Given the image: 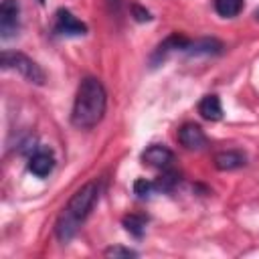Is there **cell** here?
<instances>
[{
	"label": "cell",
	"instance_id": "obj_1",
	"mask_svg": "<svg viewBox=\"0 0 259 259\" xmlns=\"http://www.w3.org/2000/svg\"><path fill=\"white\" fill-rule=\"evenodd\" d=\"M105 107H107V93L103 83L95 77H85L75 95L71 123L79 130H91L103 119Z\"/></svg>",
	"mask_w": 259,
	"mask_h": 259
},
{
	"label": "cell",
	"instance_id": "obj_2",
	"mask_svg": "<svg viewBox=\"0 0 259 259\" xmlns=\"http://www.w3.org/2000/svg\"><path fill=\"white\" fill-rule=\"evenodd\" d=\"M97 198H99V184L95 180L83 184L71 196V200L67 202V206L63 208V212L59 214V219L55 223V235L61 243H67L73 239V235L79 231L81 223L89 217Z\"/></svg>",
	"mask_w": 259,
	"mask_h": 259
},
{
	"label": "cell",
	"instance_id": "obj_3",
	"mask_svg": "<svg viewBox=\"0 0 259 259\" xmlns=\"http://www.w3.org/2000/svg\"><path fill=\"white\" fill-rule=\"evenodd\" d=\"M2 67L4 69H14L18 71L26 81L42 85L45 83V71L26 55L22 53H14V51H4L2 53Z\"/></svg>",
	"mask_w": 259,
	"mask_h": 259
},
{
	"label": "cell",
	"instance_id": "obj_4",
	"mask_svg": "<svg viewBox=\"0 0 259 259\" xmlns=\"http://www.w3.org/2000/svg\"><path fill=\"white\" fill-rule=\"evenodd\" d=\"M20 28V4L16 0H2L0 4V36L10 38Z\"/></svg>",
	"mask_w": 259,
	"mask_h": 259
},
{
	"label": "cell",
	"instance_id": "obj_5",
	"mask_svg": "<svg viewBox=\"0 0 259 259\" xmlns=\"http://www.w3.org/2000/svg\"><path fill=\"white\" fill-rule=\"evenodd\" d=\"M55 32L63 36H81L87 32V26L81 20H77L69 10L59 8L55 14Z\"/></svg>",
	"mask_w": 259,
	"mask_h": 259
},
{
	"label": "cell",
	"instance_id": "obj_6",
	"mask_svg": "<svg viewBox=\"0 0 259 259\" xmlns=\"http://www.w3.org/2000/svg\"><path fill=\"white\" fill-rule=\"evenodd\" d=\"M188 47V38H184L182 34H170L164 42H160L158 47H156V51L152 53V59H150V63H152V67H156V65H160L172 51H184Z\"/></svg>",
	"mask_w": 259,
	"mask_h": 259
},
{
	"label": "cell",
	"instance_id": "obj_7",
	"mask_svg": "<svg viewBox=\"0 0 259 259\" xmlns=\"http://www.w3.org/2000/svg\"><path fill=\"white\" fill-rule=\"evenodd\" d=\"M178 142L186 150H200V148L206 146V136L200 130V125H196V123H184L178 130Z\"/></svg>",
	"mask_w": 259,
	"mask_h": 259
},
{
	"label": "cell",
	"instance_id": "obj_8",
	"mask_svg": "<svg viewBox=\"0 0 259 259\" xmlns=\"http://www.w3.org/2000/svg\"><path fill=\"white\" fill-rule=\"evenodd\" d=\"M53 168H55V156H53L49 150H38V152H34V154L30 156V160H28V170H30L34 176H38V178L49 176V174L53 172Z\"/></svg>",
	"mask_w": 259,
	"mask_h": 259
},
{
	"label": "cell",
	"instance_id": "obj_9",
	"mask_svg": "<svg viewBox=\"0 0 259 259\" xmlns=\"http://www.w3.org/2000/svg\"><path fill=\"white\" fill-rule=\"evenodd\" d=\"M172 158H174V154H172L166 146H158V144L150 146V148L144 150V154H142L144 164L154 166V168H168L170 162H172Z\"/></svg>",
	"mask_w": 259,
	"mask_h": 259
},
{
	"label": "cell",
	"instance_id": "obj_10",
	"mask_svg": "<svg viewBox=\"0 0 259 259\" xmlns=\"http://www.w3.org/2000/svg\"><path fill=\"white\" fill-rule=\"evenodd\" d=\"M198 113L208 119V121H219L223 117V107H221V99L217 95H204L198 103Z\"/></svg>",
	"mask_w": 259,
	"mask_h": 259
},
{
	"label": "cell",
	"instance_id": "obj_11",
	"mask_svg": "<svg viewBox=\"0 0 259 259\" xmlns=\"http://www.w3.org/2000/svg\"><path fill=\"white\" fill-rule=\"evenodd\" d=\"M214 166L219 170H235V168H241V166H245V154H241L237 150L219 152L214 156Z\"/></svg>",
	"mask_w": 259,
	"mask_h": 259
},
{
	"label": "cell",
	"instance_id": "obj_12",
	"mask_svg": "<svg viewBox=\"0 0 259 259\" xmlns=\"http://www.w3.org/2000/svg\"><path fill=\"white\" fill-rule=\"evenodd\" d=\"M223 45L214 38H202V40H196V42H188V47L184 49L186 55H217L221 53Z\"/></svg>",
	"mask_w": 259,
	"mask_h": 259
},
{
	"label": "cell",
	"instance_id": "obj_13",
	"mask_svg": "<svg viewBox=\"0 0 259 259\" xmlns=\"http://www.w3.org/2000/svg\"><path fill=\"white\" fill-rule=\"evenodd\" d=\"M214 10L225 18H233L243 10V0H214Z\"/></svg>",
	"mask_w": 259,
	"mask_h": 259
},
{
	"label": "cell",
	"instance_id": "obj_14",
	"mask_svg": "<svg viewBox=\"0 0 259 259\" xmlns=\"http://www.w3.org/2000/svg\"><path fill=\"white\" fill-rule=\"evenodd\" d=\"M146 223H148V219H146L144 214H127V217H123V227H125V231H127L130 235L138 237V239L144 235Z\"/></svg>",
	"mask_w": 259,
	"mask_h": 259
},
{
	"label": "cell",
	"instance_id": "obj_15",
	"mask_svg": "<svg viewBox=\"0 0 259 259\" xmlns=\"http://www.w3.org/2000/svg\"><path fill=\"white\" fill-rule=\"evenodd\" d=\"M178 182H180V174L174 172V170H166L162 176H158V180L154 182V188H156V190H162V192H168V190H172Z\"/></svg>",
	"mask_w": 259,
	"mask_h": 259
},
{
	"label": "cell",
	"instance_id": "obj_16",
	"mask_svg": "<svg viewBox=\"0 0 259 259\" xmlns=\"http://www.w3.org/2000/svg\"><path fill=\"white\" fill-rule=\"evenodd\" d=\"M152 190H156V188H154V182H148V180H144V178H140V180L134 182V192H136L140 198L150 196Z\"/></svg>",
	"mask_w": 259,
	"mask_h": 259
},
{
	"label": "cell",
	"instance_id": "obj_17",
	"mask_svg": "<svg viewBox=\"0 0 259 259\" xmlns=\"http://www.w3.org/2000/svg\"><path fill=\"white\" fill-rule=\"evenodd\" d=\"M138 253L132 251V249H125V247H109L105 249V257H136Z\"/></svg>",
	"mask_w": 259,
	"mask_h": 259
},
{
	"label": "cell",
	"instance_id": "obj_18",
	"mask_svg": "<svg viewBox=\"0 0 259 259\" xmlns=\"http://www.w3.org/2000/svg\"><path fill=\"white\" fill-rule=\"evenodd\" d=\"M132 12H134V18H136L138 22H144V20H150V18H152L150 12H148L146 8H142L140 4H132Z\"/></svg>",
	"mask_w": 259,
	"mask_h": 259
},
{
	"label": "cell",
	"instance_id": "obj_19",
	"mask_svg": "<svg viewBox=\"0 0 259 259\" xmlns=\"http://www.w3.org/2000/svg\"><path fill=\"white\" fill-rule=\"evenodd\" d=\"M105 2H107V8H109L111 14L117 16L121 12V0H105Z\"/></svg>",
	"mask_w": 259,
	"mask_h": 259
},
{
	"label": "cell",
	"instance_id": "obj_20",
	"mask_svg": "<svg viewBox=\"0 0 259 259\" xmlns=\"http://www.w3.org/2000/svg\"><path fill=\"white\" fill-rule=\"evenodd\" d=\"M253 16H255V18H257V20H259V8H257V10H255V12H253Z\"/></svg>",
	"mask_w": 259,
	"mask_h": 259
},
{
	"label": "cell",
	"instance_id": "obj_21",
	"mask_svg": "<svg viewBox=\"0 0 259 259\" xmlns=\"http://www.w3.org/2000/svg\"><path fill=\"white\" fill-rule=\"evenodd\" d=\"M38 2H45V0H38Z\"/></svg>",
	"mask_w": 259,
	"mask_h": 259
}]
</instances>
